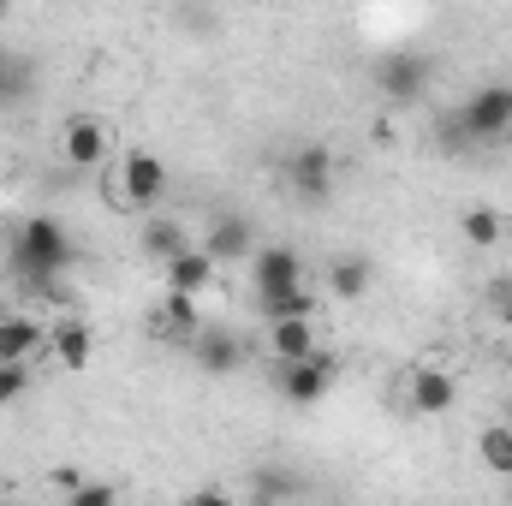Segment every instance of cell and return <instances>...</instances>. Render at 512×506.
<instances>
[{
	"label": "cell",
	"mask_w": 512,
	"mask_h": 506,
	"mask_svg": "<svg viewBox=\"0 0 512 506\" xmlns=\"http://www.w3.org/2000/svg\"><path fill=\"white\" fill-rule=\"evenodd\" d=\"M66 268H72V233H66L54 215L18 221V233H12V274H18V280L48 286V280L66 274Z\"/></svg>",
	"instance_id": "1"
},
{
	"label": "cell",
	"mask_w": 512,
	"mask_h": 506,
	"mask_svg": "<svg viewBox=\"0 0 512 506\" xmlns=\"http://www.w3.org/2000/svg\"><path fill=\"white\" fill-rule=\"evenodd\" d=\"M340 376V358L334 352H304V358H292V364H274V387H280V399L286 405H298V411H310L316 399H328V387Z\"/></svg>",
	"instance_id": "2"
},
{
	"label": "cell",
	"mask_w": 512,
	"mask_h": 506,
	"mask_svg": "<svg viewBox=\"0 0 512 506\" xmlns=\"http://www.w3.org/2000/svg\"><path fill=\"white\" fill-rule=\"evenodd\" d=\"M120 191L131 209H161L167 197V161L155 149H126L120 155Z\"/></svg>",
	"instance_id": "3"
},
{
	"label": "cell",
	"mask_w": 512,
	"mask_h": 506,
	"mask_svg": "<svg viewBox=\"0 0 512 506\" xmlns=\"http://www.w3.org/2000/svg\"><path fill=\"white\" fill-rule=\"evenodd\" d=\"M459 120L471 131V143H495L512 131V84H483L471 90V102L459 108Z\"/></svg>",
	"instance_id": "4"
},
{
	"label": "cell",
	"mask_w": 512,
	"mask_h": 506,
	"mask_svg": "<svg viewBox=\"0 0 512 506\" xmlns=\"http://www.w3.org/2000/svg\"><path fill=\"white\" fill-rule=\"evenodd\" d=\"M429 78H435L429 54H387L382 66H376V84H382L387 102H417L429 90Z\"/></svg>",
	"instance_id": "5"
},
{
	"label": "cell",
	"mask_w": 512,
	"mask_h": 506,
	"mask_svg": "<svg viewBox=\"0 0 512 506\" xmlns=\"http://www.w3.org/2000/svg\"><path fill=\"white\" fill-rule=\"evenodd\" d=\"M60 161L66 167H102L108 161V126L102 120H90V114H78V120H66L60 126Z\"/></svg>",
	"instance_id": "6"
},
{
	"label": "cell",
	"mask_w": 512,
	"mask_h": 506,
	"mask_svg": "<svg viewBox=\"0 0 512 506\" xmlns=\"http://www.w3.org/2000/svg\"><path fill=\"white\" fill-rule=\"evenodd\" d=\"M286 173H292V191H298L304 203H322V197L334 191V149H328V143H304Z\"/></svg>",
	"instance_id": "7"
},
{
	"label": "cell",
	"mask_w": 512,
	"mask_h": 506,
	"mask_svg": "<svg viewBox=\"0 0 512 506\" xmlns=\"http://www.w3.org/2000/svg\"><path fill=\"white\" fill-rule=\"evenodd\" d=\"M405 399H411V411H417V417H441V411H453L459 381L447 376V370H435V364H417L411 381H405Z\"/></svg>",
	"instance_id": "8"
},
{
	"label": "cell",
	"mask_w": 512,
	"mask_h": 506,
	"mask_svg": "<svg viewBox=\"0 0 512 506\" xmlns=\"http://www.w3.org/2000/svg\"><path fill=\"white\" fill-rule=\"evenodd\" d=\"M304 280V256L292 245H256L251 251V286L256 292H280V286H298Z\"/></svg>",
	"instance_id": "9"
},
{
	"label": "cell",
	"mask_w": 512,
	"mask_h": 506,
	"mask_svg": "<svg viewBox=\"0 0 512 506\" xmlns=\"http://www.w3.org/2000/svg\"><path fill=\"white\" fill-rule=\"evenodd\" d=\"M197 328H203V298H197V292L167 286V292H161V304H155V334H167V340H191Z\"/></svg>",
	"instance_id": "10"
},
{
	"label": "cell",
	"mask_w": 512,
	"mask_h": 506,
	"mask_svg": "<svg viewBox=\"0 0 512 506\" xmlns=\"http://www.w3.org/2000/svg\"><path fill=\"white\" fill-rule=\"evenodd\" d=\"M191 352H197V364H203L209 376H233V370L245 364V340H239L233 328H197V334H191Z\"/></svg>",
	"instance_id": "11"
},
{
	"label": "cell",
	"mask_w": 512,
	"mask_h": 506,
	"mask_svg": "<svg viewBox=\"0 0 512 506\" xmlns=\"http://www.w3.org/2000/svg\"><path fill=\"white\" fill-rule=\"evenodd\" d=\"M215 268H221V262L203 251V245H185L179 256H167V262H161V280H167V286H179V292H197V298H203V292L215 286Z\"/></svg>",
	"instance_id": "12"
},
{
	"label": "cell",
	"mask_w": 512,
	"mask_h": 506,
	"mask_svg": "<svg viewBox=\"0 0 512 506\" xmlns=\"http://www.w3.org/2000/svg\"><path fill=\"white\" fill-rule=\"evenodd\" d=\"M203 251L215 256V262H251V251H256L251 221H245V215H221V221H209Z\"/></svg>",
	"instance_id": "13"
},
{
	"label": "cell",
	"mask_w": 512,
	"mask_h": 506,
	"mask_svg": "<svg viewBox=\"0 0 512 506\" xmlns=\"http://www.w3.org/2000/svg\"><path fill=\"white\" fill-rule=\"evenodd\" d=\"M304 352H316V316H280V322H268V358L274 364H292Z\"/></svg>",
	"instance_id": "14"
},
{
	"label": "cell",
	"mask_w": 512,
	"mask_h": 506,
	"mask_svg": "<svg viewBox=\"0 0 512 506\" xmlns=\"http://www.w3.org/2000/svg\"><path fill=\"white\" fill-rule=\"evenodd\" d=\"M48 346L36 316H0V364H30Z\"/></svg>",
	"instance_id": "15"
},
{
	"label": "cell",
	"mask_w": 512,
	"mask_h": 506,
	"mask_svg": "<svg viewBox=\"0 0 512 506\" xmlns=\"http://www.w3.org/2000/svg\"><path fill=\"white\" fill-rule=\"evenodd\" d=\"M48 346H54V358L66 364V370H90V352H96V340H90V328L84 322H54V334H48Z\"/></svg>",
	"instance_id": "16"
},
{
	"label": "cell",
	"mask_w": 512,
	"mask_h": 506,
	"mask_svg": "<svg viewBox=\"0 0 512 506\" xmlns=\"http://www.w3.org/2000/svg\"><path fill=\"white\" fill-rule=\"evenodd\" d=\"M256 310L262 322H280V316H316V292L298 280V286H280V292H256Z\"/></svg>",
	"instance_id": "17"
},
{
	"label": "cell",
	"mask_w": 512,
	"mask_h": 506,
	"mask_svg": "<svg viewBox=\"0 0 512 506\" xmlns=\"http://www.w3.org/2000/svg\"><path fill=\"white\" fill-rule=\"evenodd\" d=\"M370 280H376V262L370 256H340L334 268H328V286H334V298H364L370 292Z\"/></svg>",
	"instance_id": "18"
},
{
	"label": "cell",
	"mask_w": 512,
	"mask_h": 506,
	"mask_svg": "<svg viewBox=\"0 0 512 506\" xmlns=\"http://www.w3.org/2000/svg\"><path fill=\"white\" fill-rule=\"evenodd\" d=\"M137 245H143V256L167 262V256L185 251L191 239H185V227H179V221H167V215H149V221H143V239H137Z\"/></svg>",
	"instance_id": "19"
},
{
	"label": "cell",
	"mask_w": 512,
	"mask_h": 506,
	"mask_svg": "<svg viewBox=\"0 0 512 506\" xmlns=\"http://www.w3.org/2000/svg\"><path fill=\"white\" fill-rule=\"evenodd\" d=\"M477 459L495 471V477H512V423H489L477 435Z\"/></svg>",
	"instance_id": "20"
},
{
	"label": "cell",
	"mask_w": 512,
	"mask_h": 506,
	"mask_svg": "<svg viewBox=\"0 0 512 506\" xmlns=\"http://www.w3.org/2000/svg\"><path fill=\"white\" fill-rule=\"evenodd\" d=\"M459 233H465V245H477V251H495L507 227H501V215H495V209H483V203H477V209H465V215H459Z\"/></svg>",
	"instance_id": "21"
},
{
	"label": "cell",
	"mask_w": 512,
	"mask_h": 506,
	"mask_svg": "<svg viewBox=\"0 0 512 506\" xmlns=\"http://www.w3.org/2000/svg\"><path fill=\"white\" fill-rule=\"evenodd\" d=\"M30 393V364H0V405H18Z\"/></svg>",
	"instance_id": "22"
},
{
	"label": "cell",
	"mask_w": 512,
	"mask_h": 506,
	"mask_svg": "<svg viewBox=\"0 0 512 506\" xmlns=\"http://www.w3.org/2000/svg\"><path fill=\"white\" fill-rule=\"evenodd\" d=\"M435 143H441V149H453V155H459V149H471V131H465V120H459V114H447V120H441V126H435Z\"/></svg>",
	"instance_id": "23"
},
{
	"label": "cell",
	"mask_w": 512,
	"mask_h": 506,
	"mask_svg": "<svg viewBox=\"0 0 512 506\" xmlns=\"http://www.w3.org/2000/svg\"><path fill=\"white\" fill-rule=\"evenodd\" d=\"M114 495H120L114 483H78L66 501H72V506H114Z\"/></svg>",
	"instance_id": "24"
},
{
	"label": "cell",
	"mask_w": 512,
	"mask_h": 506,
	"mask_svg": "<svg viewBox=\"0 0 512 506\" xmlns=\"http://www.w3.org/2000/svg\"><path fill=\"white\" fill-rule=\"evenodd\" d=\"M256 495H292V483H286V477H262Z\"/></svg>",
	"instance_id": "25"
},
{
	"label": "cell",
	"mask_w": 512,
	"mask_h": 506,
	"mask_svg": "<svg viewBox=\"0 0 512 506\" xmlns=\"http://www.w3.org/2000/svg\"><path fill=\"white\" fill-rule=\"evenodd\" d=\"M495 316L512 328V286H501V292H495Z\"/></svg>",
	"instance_id": "26"
},
{
	"label": "cell",
	"mask_w": 512,
	"mask_h": 506,
	"mask_svg": "<svg viewBox=\"0 0 512 506\" xmlns=\"http://www.w3.org/2000/svg\"><path fill=\"white\" fill-rule=\"evenodd\" d=\"M78 483H84V477H78V471H54V489H60V495H72V489H78Z\"/></svg>",
	"instance_id": "27"
},
{
	"label": "cell",
	"mask_w": 512,
	"mask_h": 506,
	"mask_svg": "<svg viewBox=\"0 0 512 506\" xmlns=\"http://www.w3.org/2000/svg\"><path fill=\"white\" fill-rule=\"evenodd\" d=\"M18 90H24V84H12V78H6V60H0V108H6V102H12Z\"/></svg>",
	"instance_id": "28"
},
{
	"label": "cell",
	"mask_w": 512,
	"mask_h": 506,
	"mask_svg": "<svg viewBox=\"0 0 512 506\" xmlns=\"http://www.w3.org/2000/svg\"><path fill=\"white\" fill-rule=\"evenodd\" d=\"M6 12H12V0H0V18H6Z\"/></svg>",
	"instance_id": "29"
}]
</instances>
